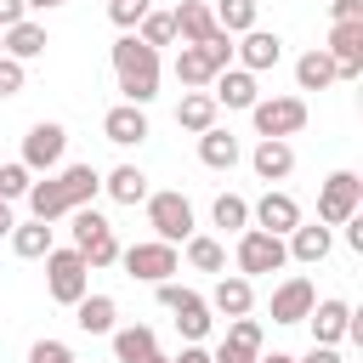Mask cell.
Wrapping results in <instances>:
<instances>
[{
  "label": "cell",
  "mask_w": 363,
  "mask_h": 363,
  "mask_svg": "<svg viewBox=\"0 0 363 363\" xmlns=\"http://www.w3.org/2000/svg\"><path fill=\"white\" fill-rule=\"evenodd\" d=\"M96 193H102V176H96L91 164H57V170H45V182H34L23 199H28L34 221H62L68 210L96 204Z\"/></svg>",
  "instance_id": "obj_1"
},
{
  "label": "cell",
  "mask_w": 363,
  "mask_h": 363,
  "mask_svg": "<svg viewBox=\"0 0 363 363\" xmlns=\"http://www.w3.org/2000/svg\"><path fill=\"white\" fill-rule=\"evenodd\" d=\"M113 79H119V96L136 102V108H147L159 96V51L142 45L130 28L113 40Z\"/></svg>",
  "instance_id": "obj_2"
},
{
  "label": "cell",
  "mask_w": 363,
  "mask_h": 363,
  "mask_svg": "<svg viewBox=\"0 0 363 363\" xmlns=\"http://www.w3.org/2000/svg\"><path fill=\"white\" fill-rule=\"evenodd\" d=\"M68 233H74V250L85 255V267H113V261H119L113 221H108L96 204H79V210H68Z\"/></svg>",
  "instance_id": "obj_3"
},
{
  "label": "cell",
  "mask_w": 363,
  "mask_h": 363,
  "mask_svg": "<svg viewBox=\"0 0 363 363\" xmlns=\"http://www.w3.org/2000/svg\"><path fill=\"white\" fill-rule=\"evenodd\" d=\"M153 295H159V306L164 312H176V329H182V340H204L210 335V301L199 295V289H187V284H176V278H164V284H153Z\"/></svg>",
  "instance_id": "obj_4"
},
{
  "label": "cell",
  "mask_w": 363,
  "mask_h": 363,
  "mask_svg": "<svg viewBox=\"0 0 363 363\" xmlns=\"http://www.w3.org/2000/svg\"><path fill=\"white\" fill-rule=\"evenodd\" d=\"M40 261H45V289H51V301L74 306V301L91 289V267H85V255H79L74 244H68V250H57V244H51Z\"/></svg>",
  "instance_id": "obj_5"
},
{
  "label": "cell",
  "mask_w": 363,
  "mask_h": 363,
  "mask_svg": "<svg viewBox=\"0 0 363 363\" xmlns=\"http://www.w3.org/2000/svg\"><path fill=\"white\" fill-rule=\"evenodd\" d=\"M142 204H147V227H153V238H164V244H187V238L199 233V227H193V204H187L176 187L147 193Z\"/></svg>",
  "instance_id": "obj_6"
},
{
  "label": "cell",
  "mask_w": 363,
  "mask_h": 363,
  "mask_svg": "<svg viewBox=\"0 0 363 363\" xmlns=\"http://www.w3.org/2000/svg\"><path fill=\"white\" fill-rule=\"evenodd\" d=\"M357 210H363V176H357V170L323 176V187H318V221H323V227H340V221L357 216Z\"/></svg>",
  "instance_id": "obj_7"
},
{
  "label": "cell",
  "mask_w": 363,
  "mask_h": 363,
  "mask_svg": "<svg viewBox=\"0 0 363 363\" xmlns=\"http://www.w3.org/2000/svg\"><path fill=\"white\" fill-rule=\"evenodd\" d=\"M233 261H238V272H244V278H261V272H278V267L289 261V250H284V238H278V233L244 227V233H238V250H233Z\"/></svg>",
  "instance_id": "obj_8"
},
{
  "label": "cell",
  "mask_w": 363,
  "mask_h": 363,
  "mask_svg": "<svg viewBox=\"0 0 363 363\" xmlns=\"http://www.w3.org/2000/svg\"><path fill=\"white\" fill-rule=\"evenodd\" d=\"M119 261H125V272H130L136 284H164L170 272H182V255H176V244H164V238L130 244V250H119Z\"/></svg>",
  "instance_id": "obj_9"
},
{
  "label": "cell",
  "mask_w": 363,
  "mask_h": 363,
  "mask_svg": "<svg viewBox=\"0 0 363 363\" xmlns=\"http://www.w3.org/2000/svg\"><path fill=\"white\" fill-rule=\"evenodd\" d=\"M250 119H255V136H295L306 125V102L301 96H255Z\"/></svg>",
  "instance_id": "obj_10"
},
{
  "label": "cell",
  "mask_w": 363,
  "mask_h": 363,
  "mask_svg": "<svg viewBox=\"0 0 363 363\" xmlns=\"http://www.w3.org/2000/svg\"><path fill=\"white\" fill-rule=\"evenodd\" d=\"M62 153H68V130H62L57 119H40V125H28V136H23V164H28L34 176L57 170V164H62Z\"/></svg>",
  "instance_id": "obj_11"
},
{
  "label": "cell",
  "mask_w": 363,
  "mask_h": 363,
  "mask_svg": "<svg viewBox=\"0 0 363 363\" xmlns=\"http://www.w3.org/2000/svg\"><path fill=\"white\" fill-rule=\"evenodd\" d=\"M233 40H238V45H233V62L250 68V74H267V68L284 62V40H278L272 28H244V34H233Z\"/></svg>",
  "instance_id": "obj_12"
},
{
  "label": "cell",
  "mask_w": 363,
  "mask_h": 363,
  "mask_svg": "<svg viewBox=\"0 0 363 363\" xmlns=\"http://www.w3.org/2000/svg\"><path fill=\"white\" fill-rule=\"evenodd\" d=\"M323 51L335 57L340 79H357L363 74V23H329V45Z\"/></svg>",
  "instance_id": "obj_13"
},
{
  "label": "cell",
  "mask_w": 363,
  "mask_h": 363,
  "mask_svg": "<svg viewBox=\"0 0 363 363\" xmlns=\"http://www.w3.org/2000/svg\"><path fill=\"white\" fill-rule=\"evenodd\" d=\"M102 136L113 142V147H142L153 130H147V108H136V102H119V108H108L102 113Z\"/></svg>",
  "instance_id": "obj_14"
},
{
  "label": "cell",
  "mask_w": 363,
  "mask_h": 363,
  "mask_svg": "<svg viewBox=\"0 0 363 363\" xmlns=\"http://www.w3.org/2000/svg\"><path fill=\"white\" fill-rule=\"evenodd\" d=\"M250 221H255L261 233H278V238H284V233H289V227L301 221V204H295V199H289L284 187H267V193H261V199L250 204Z\"/></svg>",
  "instance_id": "obj_15"
},
{
  "label": "cell",
  "mask_w": 363,
  "mask_h": 363,
  "mask_svg": "<svg viewBox=\"0 0 363 363\" xmlns=\"http://www.w3.org/2000/svg\"><path fill=\"white\" fill-rule=\"evenodd\" d=\"M284 250H289V261H301V267H318V261L335 250V233H329L323 221H295V227L284 233Z\"/></svg>",
  "instance_id": "obj_16"
},
{
  "label": "cell",
  "mask_w": 363,
  "mask_h": 363,
  "mask_svg": "<svg viewBox=\"0 0 363 363\" xmlns=\"http://www.w3.org/2000/svg\"><path fill=\"white\" fill-rule=\"evenodd\" d=\"M210 96H216V108H244V113H250V102L261 96V85H255L250 68L233 62V68H221V74L210 79Z\"/></svg>",
  "instance_id": "obj_17"
},
{
  "label": "cell",
  "mask_w": 363,
  "mask_h": 363,
  "mask_svg": "<svg viewBox=\"0 0 363 363\" xmlns=\"http://www.w3.org/2000/svg\"><path fill=\"white\" fill-rule=\"evenodd\" d=\"M250 170H255L261 182H289V170H295V147H289V136H261L255 153H250Z\"/></svg>",
  "instance_id": "obj_18"
},
{
  "label": "cell",
  "mask_w": 363,
  "mask_h": 363,
  "mask_svg": "<svg viewBox=\"0 0 363 363\" xmlns=\"http://www.w3.org/2000/svg\"><path fill=\"white\" fill-rule=\"evenodd\" d=\"M301 323H312V340H318V346H340V340H346V323H352V306L329 295V301H312V312H306Z\"/></svg>",
  "instance_id": "obj_19"
},
{
  "label": "cell",
  "mask_w": 363,
  "mask_h": 363,
  "mask_svg": "<svg viewBox=\"0 0 363 363\" xmlns=\"http://www.w3.org/2000/svg\"><path fill=\"white\" fill-rule=\"evenodd\" d=\"M250 306H255V284H250L244 272H221L216 289H210V312H221V318H244Z\"/></svg>",
  "instance_id": "obj_20"
},
{
  "label": "cell",
  "mask_w": 363,
  "mask_h": 363,
  "mask_svg": "<svg viewBox=\"0 0 363 363\" xmlns=\"http://www.w3.org/2000/svg\"><path fill=\"white\" fill-rule=\"evenodd\" d=\"M312 301H318L312 278H284V284L272 289V323H301V318L312 312Z\"/></svg>",
  "instance_id": "obj_21"
},
{
  "label": "cell",
  "mask_w": 363,
  "mask_h": 363,
  "mask_svg": "<svg viewBox=\"0 0 363 363\" xmlns=\"http://www.w3.org/2000/svg\"><path fill=\"white\" fill-rule=\"evenodd\" d=\"M170 23H176V40H182V45H199L204 34H216V11H210V0H182V6L170 11Z\"/></svg>",
  "instance_id": "obj_22"
},
{
  "label": "cell",
  "mask_w": 363,
  "mask_h": 363,
  "mask_svg": "<svg viewBox=\"0 0 363 363\" xmlns=\"http://www.w3.org/2000/svg\"><path fill=\"white\" fill-rule=\"evenodd\" d=\"M113 318H119L113 295H91V289H85V295L74 301V323H79L85 335H113V329H119Z\"/></svg>",
  "instance_id": "obj_23"
},
{
  "label": "cell",
  "mask_w": 363,
  "mask_h": 363,
  "mask_svg": "<svg viewBox=\"0 0 363 363\" xmlns=\"http://www.w3.org/2000/svg\"><path fill=\"white\" fill-rule=\"evenodd\" d=\"M45 45H51V34H45V23H34V17H23V23L6 28V57H17V62L45 57Z\"/></svg>",
  "instance_id": "obj_24"
},
{
  "label": "cell",
  "mask_w": 363,
  "mask_h": 363,
  "mask_svg": "<svg viewBox=\"0 0 363 363\" xmlns=\"http://www.w3.org/2000/svg\"><path fill=\"white\" fill-rule=\"evenodd\" d=\"M340 74H335V57L323 51V45H312V51H301L295 57V85L301 91H329Z\"/></svg>",
  "instance_id": "obj_25"
},
{
  "label": "cell",
  "mask_w": 363,
  "mask_h": 363,
  "mask_svg": "<svg viewBox=\"0 0 363 363\" xmlns=\"http://www.w3.org/2000/svg\"><path fill=\"white\" fill-rule=\"evenodd\" d=\"M199 159H204L210 170H233V164L244 159V147H238V136H233V130L210 125V130H199Z\"/></svg>",
  "instance_id": "obj_26"
},
{
  "label": "cell",
  "mask_w": 363,
  "mask_h": 363,
  "mask_svg": "<svg viewBox=\"0 0 363 363\" xmlns=\"http://www.w3.org/2000/svg\"><path fill=\"white\" fill-rule=\"evenodd\" d=\"M153 352H159V335H153L147 323L113 329V363H142V357H153Z\"/></svg>",
  "instance_id": "obj_27"
},
{
  "label": "cell",
  "mask_w": 363,
  "mask_h": 363,
  "mask_svg": "<svg viewBox=\"0 0 363 363\" xmlns=\"http://www.w3.org/2000/svg\"><path fill=\"white\" fill-rule=\"evenodd\" d=\"M102 193H108L113 204H142V199H147V176H142L136 164H113V170L102 176Z\"/></svg>",
  "instance_id": "obj_28"
},
{
  "label": "cell",
  "mask_w": 363,
  "mask_h": 363,
  "mask_svg": "<svg viewBox=\"0 0 363 363\" xmlns=\"http://www.w3.org/2000/svg\"><path fill=\"white\" fill-rule=\"evenodd\" d=\"M176 125L193 130V136L210 130V125H216V96H210V91H187V96L176 102Z\"/></svg>",
  "instance_id": "obj_29"
},
{
  "label": "cell",
  "mask_w": 363,
  "mask_h": 363,
  "mask_svg": "<svg viewBox=\"0 0 363 363\" xmlns=\"http://www.w3.org/2000/svg\"><path fill=\"white\" fill-rule=\"evenodd\" d=\"M11 250H17L23 261H40V255L51 250V221H34V216L17 221V227H11Z\"/></svg>",
  "instance_id": "obj_30"
},
{
  "label": "cell",
  "mask_w": 363,
  "mask_h": 363,
  "mask_svg": "<svg viewBox=\"0 0 363 363\" xmlns=\"http://www.w3.org/2000/svg\"><path fill=\"white\" fill-rule=\"evenodd\" d=\"M176 79H182L187 91H204V85L216 79V68H210V57H204L199 45H182V51H176Z\"/></svg>",
  "instance_id": "obj_31"
},
{
  "label": "cell",
  "mask_w": 363,
  "mask_h": 363,
  "mask_svg": "<svg viewBox=\"0 0 363 363\" xmlns=\"http://www.w3.org/2000/svg\"><path fill=\"white\" fill-rule=\"evenodd\" d=\"M187 267H193V272H227V250H221V238L193 233V238H187Z\"/></svg>",
  "instance_id": "obj_32"
},
{
  "label": "cell",
  "mask_w": 363,
  "mask_h": 363,
  "mask_svg": "<svg viewBox=\"0 0 363 363\" xmlns=\"http://www.w3.org/2000/svg\"><path fill=\"white\" fill-rule=\"evenodd\" d=\"M210 11H216V28H227V34H244V28H255V11H261V0H216Z\"/></svg>",
  "instance_id": "obj_33"
},
{
  "label": "cell",
  "mask_w": 363,
  "mask_h": 363,
  "mask_svg": "<svg viewBox=\"0 0 363 363\" xmlns=\"http://www.w3.org/2000/svg\"><path fill=\"white\" fill-rule=\"evenodd\" d=\"M221 346H227V352H238V357H261V323H255L250 312H244V318H233Z\"/></svg>",
  "instance_id": "obj_34"
},
{
  "label": "cell",
  "mask_w": 363,
  "mask_h": 363,
  "mask_svg": "<svg viewBox=\"0 0 363 363\" xmlns=\"http://www.w3.org/2000/svg\"><path fill=\"white\" fill-rule=\"evenodd\" d=\"M210 221H216L221 233H244V227H250V204H244L238 193H221V199L210 204Z\"/></svg>",
  "instance_id": "obj_35"
},
{
  "label": "cell",
  "mask_w": 363,
  "mask_h": 363,
  "mask_svg": "<svg viewBox=\"0 0 363 363\" xmlns=\"http://www.w3.org/2000/svg\"><path fill=\"white\" fill-rule=\"evenodd\" d=\"M130 34H136L142 45H153V51H159V45H176V23H170V11H147Z\"/></svg>",
  "instance_id": "obj_36"
},
{
  "label": "cell",
  "mask_w": 363,
  "mask_h": 363,
  "mask_svg": "<svg viewBox=\"0 0 363 363\" xmlns=\"http://www.w3.org/2000/svg\"><path fill=\"white\" fill-rule=\"evenodd\" d=\"M34 187V170L23 164V159H0V199L11 204V199H23Z\"/></svg>",
  "instance_id": "obj_37"
},
{
  "label": "cell",
  "mask_w": 363,
  "mask_h": 363,
  "mask_svg": "<svg viewBox=\"0 0 363 363\" xmlns=\"http://www.w3.org/2000/svg\"><path fill=\"white\" fill-rule=\"evenodd\" d=\"M199 51L210 57V68H216V74H221V68H233V34H227V28L204 34V40H199Z\"/></svg>",
  "instance_id": "obj_38"
},
{
  "label": "cell",
  "mask_w": 363,
  "mask_h": 363,
  "mask_svg": "<svg viewBox=\"0 0 363 363\" xmlns=\"http://www.w3.org/2000/svg\"><path fill=\"white\" fill-rule=\"evenodd\" d=\"M147 11H153V0H108V17H113V28H136Z\"/></svg>",
  "instance_id": "obj_39"
},
{
  "label": "cell",
  "mask_w": 363,
  "mask_h": 363,
  "mask_svg": "<svg viewBox=\"0 0 363 363\" xmlns=\"http://www.w3.org/2000/svg\"><path fill=\"white\" fill-rule=\"evenodd\" d=\"M28 363H79V357L68 352V340H51V335H45V340L28 346Z\"/></svg>",
  "instance_id": "obj_40"
},
{
  "label": "cell",
  "mask_w": 363,
  "mask_h": 363,
  "mask_svg": "<svg viewBox=\"0 0 363 363\" xmlns=\"http://www.w3.org/2000/svg\"><path fill=\"white\" fill-rule=\"evenodd\" d=\"M23 79H28V68H23L17 57H0V102H6V96H17V91H23Z\"/></svg>",
  "instance_id": "obj_41"
},
{
  "label": "cell",
  "mask_w": 363,
  "mask_h": 363,
  "mask_svg": "<svg viewBox=\"0 0 363 363\" xmlns=\"http://www.w3.org/2000/svg\"><path fill=\"white\" fill-rule=\"evenodd\" d=\"M329 23H363V0H329Z\"/></svg>",
  "instance_id": "obj_42"
},
{
  "label": "cell",
  "mask_w": 363,
  "mask_h": 363,
  "mask_svg": "<svg viewBox=\"0 0 363 363\" xmlns=\"http://www.w3.org/2000/svg\"><path fill=\"white\" fill-rule=\"evenodd\" d=\"M295 363H346V357H340L335 346H318V340H312V352H306V357H295Z\"/></svg>",
  "instance_id": "obj_43"
},
{
  "label": "cell",
  "mask_w": 363,
  "mask_h": 363,
  "mask_svg": "<svg viewBox=\"0 0 363 363\" xmlns=\"http://www.w3.org/2000/svg\"><path fill=\"white\" fill-rule=\"evenodd\" d=\"M23 17H28L23 0H0V28H11V23H23Z\"/></svg>",
  "instance_id": "obj_44"
},
{
  "label": "cell",
  "mask_w": 363,
  "mask_h": 363,
  "mask_svg": "<svg viewBox=\"0 0 363 363\" xmlns=\"http://www.w3.org/2000/svg\"><path fill=\"white\" fill-rule=\"evenodd\" d=\"M170 363H210V352H204L199 340H187V346H182V357H170Z\"/></svg>",
  "instance_id": "obj_45"
},
{
  "label": "cell",
  "mask_w": 363,
  "mask_h": 363,
  "mask_svg": "<svg viewBox=\"0 0 363 363\" xmlns=\"http://www.w3.org/2000/svg\"><path fill=\"white\" fill-rule=\"evenodd\" d=\"M11 227H17V216H11V204L0 199V238H11Z\"/></svg>",
  "instance_id": "obj_46"
},
{
  "label": "cell",
  "mask_w": 363,
  "mask_h": 363,
  "mask_svg": "<svg viewBox=\"0 0 363 363\" xmlns=\"http://www.w3.org/2000/svg\"><path fill=\"white\" fill-rule=\"evenodd\" d=\"M210 363H255V357H238V352H227V346H221V352H210Z\"/></svg>",
  "instance_id": "obj_47"
},
{
  "label": "cell",
  "mask_w": 363,
  "mask_h": 363,
  "mask_svg": "<svg viewBox=\"0 0 363 363\" xmlns=\"http://www.w3.org/2000/svg\"><path fill=\"white\" fill-rule=\"evenodd\" d=\"M28 11H57V6H68V0H23Z\"/></svg>",
  "instance_id": "obj_48"
},
{
  "label": "cell",
  "mask_w": 363,
  "mask_h": 363,
  "mask_svg": "<svg viewBox=\"0 0 363 363\" xmlns=\"http://www.w3.org/2000/svg\"><path fill=\"white\" fill-rule=\"evenodd\" d=\"M255 363H295V357H289V352H261Z\"/></svg>",
  "instance_id": "obj_49"
},
{
  "label": "cell",
  "mask_w": 363,
  "mask_h": 363,
  "mask_svg": "<svg viewBox=\"0 0 363 363\" xmlns=\"http://www.w3.org/2000/svg\"><path fill=\"white\" fill-rule=\"evenodd\" d=\"M142 363H170V357H164V352H153V357H142Z\"/></svg>",
  "instance_id": "obj_50"
},
{
  "label": "cell",
  "mask_w": 363,
  "mask_h": 363,
  "mask_svg": "<svg viewBox=\"0 0 363 363\" xmlns=\"http://www.w3.org/2000/svg\"><path fill=\"white\" fill-rule=\"evenodd\" d=\"M0 57H6V28H0Z\"/></svg>",
  "instance_id": "obj_51"
}]
</instances>
